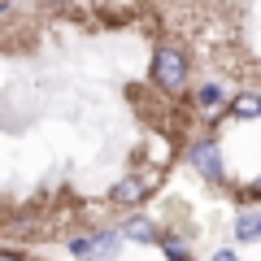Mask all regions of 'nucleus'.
<instances>
[{"label": "nucleus", "instance_id": "6", "mask_svg": "<svg viewBox=\"0 0 261 261\" xmlns=\"http://www.w3.org/2000/svg\"><path fill=\"white\" fill-rule=\"evenodd\" d=\"M192 100H196V109L205 113V118H218V113H222L226 105H231V100H226V92H222V83H218V79L200 83V87H196V96H192Z\"/></svg>", "mask_w": 261, "mask_h": 261}, {"label": "nucleus", "instance_id": "2", "mask_svg": "<svg viewBox=\"0 0 261 261\" xmlns=\"http://www.w3.org/2000/svg\"><path fill=\"white\" fill-rule=\"evenodd\" d=\"M187 166L214 187L226 183V157H222V144H218L214 135H200V140L187 144Z\"/></svg>", "mask_w": 261, "mask_h": 261}, {"label": "nucleus", "instance_id": "8", "mask_svg": "<svg viewBox=\"0 0 261 261\" xmlns=\"http://www.w3.org/2000/svg\"><path fill=\"white\" fill-rule=\"evenodd\" d=\"M122 235H126V240H135V244H161L157 222H152V218H144V214L126 218V222H122Z\"/></svg>", "mask_w": 261, "mask_h": 261}, {"label": "nucleus", "instance_id": "7", "mask_svg": "<svg viewBox=\"0 0 261 261\" xmlns=\"http://www.w3.org/2000/svg\"><path fill=\"white\" fill-rule=\"evenodd\" d=\"M226 118H235V122H257V118H261V92H240V96H231Z\"/></svg>", "mask_w": 261, "mask_h": 261}, {"label": "nucleus", "instance_id": "3", "mask_svg": "<svg viewBox=\"0 0 261 261\" xmlns=\"http://www.w3.org/2000/svg\"><path fill=\"white\" fill-rule=\"evenodd\" d=\"M157 178H161L157 170H130V174H122L118 183H113L109 200H113V205H122V209H140L144 200L157 192Z\"/></svg>", "mask_w": 261, "mask_h": 261}, {"label": "nucleus", "instance_id": "4", "mask_svg": "<svg viewBox=\"0 0 261 261\" xmlns=\"http://www.w3.org/2000/svg\"><path fill=\"white\" fill-rule=\"evenodd\" d=\"M122 244H126L122 231H92L70 240V252H74V261H118Z\"/></svg>", "mask_w": 261, "mask_h": 261}, {"label": "nucleus", "instance_id": "1", "mask_svg": "<svg viewBox=\"0 0 261 261\" xmlns=\"http://www.w3.org/2000/svg\"><path fill=\"white\" fill-rule=\"evenodd\" d=\"M152 87H157L161 96H183L187 83H192V57L183 53L178 44H157V53H152V70H148Z\"/></svg>", "mask_w": 261, "mask_h": 261}, {"label": "nucleus", "instance_id": "9", "mask_svg": "<svg viewBox=\"0 0 261 261\" xmlns=\"http://www.w3.org/2000/svg\"><path fill=\"white\" fill-rule=\"evenodd\" d=\"M161 248H166V261H192V248L178 235H161Z\"/></svg>", "mask_w": 261, "mask_h": 261}, {"label": "nucleus", "instance_id": "10", "mask_svg": "<svg viewBox=\"0 0 261 261\" xmlns=\"http://www.w3.org/2000/svg\"><path fill=\"white\" fill-rule=\"evenodd\" d=\"M244 196H248V205H261V178H252V187Z\"/></svg>", "mask_w": 261, "mask_h": 261}, {"label": "nucleus", "instance_id": "12", "mask_svg": "<svg viewBox=\"0 0 261 261\" xmlns=\"http://www.w3.org/2000/svg\"><path fill=\"white\" fill-rule=\"evenodd\" d=\"M0 261H27V257H22V252H5V248H0Z\"/></svg>", "mask_w": 261, "mask_h": 261}, {"label": "nucleus", "instance_id": "5", "mask_svg": "<svg viewBox=\"0 0 261 261\" xmlns=\"http://www.w3.org/2000/svg\"><path fill=\"white\" fill-rule=\"evenodd\" d=\"M231 231H235L240 244H261V205H244L240 214H235Z\"/></svg>", "mask_w": 261, "mask_h": 261}, {"label": "nucleus", "instance_id": "11", "mask_svg": "<svg viewBox=\"0 0 261 261\" xmlns=\"http://www.w3.org/2000/svg\"><path fill=\"white\" fill-rule=\"evenodd\" d=\"M209 261H240V252H235V248H218Z\"/></svg>", "mask_w": 261, "mask_h": 261}]
</instances>
